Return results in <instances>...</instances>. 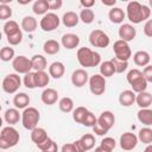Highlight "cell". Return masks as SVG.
<instances>
[{
	"label": "cell",
	"instance_id": "83f0119b",
	"mask_svg": "<svg viewBox=\"0 0 152 152\" xmlns=\"http://www.w3.org/2000/svg\"><path fill=\"white\" fill-rule=\"evenodd\" d=\"M50 82V76L45 71H36L34 72V83L36 88H44L49 84Z\"/></svg>",
	"mask_w": 152,
	"mask_h": 152
},
{
	"label": "cell",
	"instance_id": "277c9868",
	"mask_svg": "<svg viewBox=\"0 0 152 152\" xmlns=\"http://www.w3.org/2000/svg\"><path fill=\"white\" fill-rule=\"evenodd\" d=\"M19 139H20L19 132L14 127L12 126L4 127L0 132V150H7L15 146L19 142Z\"/></svg>",
	"mask_w": 152,
	"mask_h": 152
},
{
	"label": "cell",
	"instance_id": "ac0fdd59",
	"mask_svg": "<svg viewBox=\"0 0 152 152\" xmlns=\"http://www.w3.org/2000/svg\"><path fill=\"white\" fill-rule=\"evenodd\" d=\"M48 133L44 128L42 127H36L31 131V140L36 144V146L40 145L42 142H44L46 139H48Z\"/></svg>",
	"mask_w": 152,
	"mask_h": 152
},
{
	"label": "cell",
	"instance_id": "91938a15",
	"mask_svg": "<svg viewBox=\"0 0 152 152\" xmlns=\"http://www.w3.org/2000/svg\"><path fill=\"white\" fill-rule=\"evenodd\" d=\"M1 38H2V33L0 32V40H1Z\"/></svg>",
	"mask_w": 152,
	"mask_h": 152
},
{
	"label": "cell",
	"instance_id": "cb8c5ba5",
	"mask_svg": "<svg viewBox=\"0 0 152 152\" xmlns=\"http://www.w3.org/2000/svg\"><path fill=\"white\" fill-rule=\"evenodd\" d=\"M119 102L124 107L132 106L135 102V93H133L132 90H128V89L121 91V94L119 95Z\"/></svg>",
	"mask_w": 152,
	"mask_h": 152
},
{
	"label": "cell",
	"instance_id": "30bf717a",
	"mask_svg": "<svg viewBox=\"0 0 152 152\" xmlns=\"http://www.w3.org/2000/svg\"><path fill=\"white\" fill-rule=\"evenodd\" d=\"M89 89L94 95H102L106 91V78L102 77L100 74H95L89 77Z\"/></svg>",
	"mask_w": 152,
	"mask_h": 152
},
{
	"label": "cell",
	"instance_id": "74e56055",
	"mask_svg": "<svg viewBox=\"0 0 152 152\" xmlns=\"http://www.w3.org/2000/svg\"><path fill=\"white\" fill-rule=\"evenodd\" d=\"M58 107H59V109H61L62 112H64V113H70V112L74 110V101H72L71 97L65 96V97H63V99L59 100Z\"/></svg>",
	"mask_w": 152,
	"mask_h": 152
},
{
	"label": "cell",
	"instance_id": "11a10c76",
	"mask_svg": "<svg viewBox=\"0 0 152 152\" xmlns=\"http://www.w3.org/2000/svg\"><path fill=\"white\" fill-rule=\"evenodd\" d=\"M104 6H114L116 4V0H110V1H106V0H102L101 1Z\"/></svg>",
	"mask_w": 152,
	"mask_h": 152
},
{
	"label": "cell",
	"instance_id": "d590c367",
	"mask_svg": "<svg viewBox=\"0 0 152 152\" xmlns=\"http://www.w3.org/2000/svg\"><path fill=\"white\" fill-rule=\"evenodd\" d=\"M138 140H140L142 144H146V145H150L152 142V129L150 127H144L139 131V134H138Z\"/></svg>",
	"mask_w": 152,
	"mask_h": 152
},
{
	"label": "cell",
	"instance_id": "ba28073f",
	"mask_svg": "<svg viewBox=\"0 0 152 152\" xmlns=\"http://www.w3.org/2000/svg\"><path fill=\"white\" fill-rule=\"evenodd\" d=\"M59 23H61V19L59 17L53 13V12H49L46 14H44V17L42 18L40 20V28L45 32H51L53 30H56L58 26H59Z\"/></svg>",
	"mask_w": 152,
	"mask_h": 152
},
{
	"label": "cell",
	"instance_id": "8fae6325",
	"mask_svg": "<svg viewBox=\"0 0 152 152\" xmlns=\"http://www.w3.org/2000/svg\"><path fill=\"white\" fill-rule=\"evenodd\" d=\"M12 66L14 69V71L19 75V74H27L31 71L32 65H31V59H28L27 57L20 55L13 58L12 61Z\"/></svg>",
	"mask_w": 152,
	"mask_h": 152
},
{
	"label": "cell",
	"instance_id": "4fadbf2b",
	"mask_svg": "<svg viewBox=\"0 0 152 152\" xmlns=\"http://www.w3.org/2000/svg\"><path fill=\"white\" fill-rule=\"evenodd\" d=\"M138 145V138L132 132H125L120 137V147L124 151H132Z\"/></svg>",
	"mask_w": 152,
	"mask_h": 152
},
{
	"label": "cell",
	"instance_id": "5b68a950",
	"mask_svg": "<svg viewBox=\"0 0 152 152\" xmlns=\"http://www.w3.org/2000/svg\"><path fill=\"white\" fill-rule=\"evenodd\" d=\"M39 119H40V114L38 109L34 107H26L21 113V124L26 129L32 131L33 128H36L39 122Z\"/></svg>",
	"mask_w": 152,
	"mask_h": 152
},
{
	"label": "cell",
	"instance_id": "4dcf8cb0",
	"mask_svg": "<svg viewBox=\"0 0 152 152\" xmlns=\"http://www.w3.org/2000/svg\"><path fill=\"white\" fill-rule=\"evenodd\" d=\"M138 120L147 127L151 126L152 125V110L150 108H140V110L138 112Z\"/></svg>",
	"mask_w": 152,
	"mask_h": 152
},
{
	"label": "cell",
	"instance_id": "3957f363",
	"mask_svg": "<svg viewBox=\"0 0 152 152\" xmlns=\"http://www.w3.org/2000/svg\"><path fill=\"white\" fill-rule=\"evenodd\" d=\"M114 124H115L114 114L110 110H104L96 119V124L91 128H93V132L96 135H104L114 126Z\"/></svg>",
	"mask_w": 152,
	"mask_h": 152
},
{
	"label": "cell",
	"instance_id": "f907efd6",
	"mask_svg": "<svg viewBox=\"0 0 152 152\" xmlns=\"http://www.w3.org/2000/svg\"><path fill=\"white\" fill-rule=\"evenodd\" d=\"M61 152H78L75 144L74 142H70V144H64L61 148Z\"/></svg>",
	"mask_w": 152,
	"mask_h": 152
},
{
	"label": "cell",
	"instance_id": "d6a6232c",
	"mask_svg": "<svg viewBox=\"0 0 152 152\" xmlns=\"http://www.w3.org/2000/svg\"><path fill=\"white\" fill-rule=\"evenodd\" d=\"M48 10H49V1L48 0H37L33 2L32 11L34 14H38V15L46 14Z\"/></svg>",
	"mask_w": 152,
	"mask_h": 152
},
{
	"label": "cell",
	"instance_id": "f5cc1de1",
	"mask_svg": "<svg viewBox=\"0 0 152 152\" xmlns=\"http://www.w3.org/2000/svg\"><path fill=\"white\" fill-rule=\"evenodd\" d=\"M42 152H58V146H57V144L52 140L51 144H50L44 151H42Z\"/></svg>",
	"mask_w": 152,
	"mask_h": 152
},
{
	"label": "cell",
	"instance_id": "7402d4cb",
	"mask_svg": "<svg viewBox=\"0 0 152 152\" xmlns=\"http://www.w3.org/2000/svg\"><path fill=\"white\" fill-rule=\"evenodd\" d=\"M133 61H134L135 65H138V66H146V65H148L151 57H150V53L147 51L140 50L133 55Z\"/></svg>",
	"mask_w": 152,
	"mask_h": 152
},
{
	"label": "cell",
	"instance_id": "d4e9b609",
	"mask_svg": "<svg viewBox=\"0 0 152 152\" xmlns=\"http://www.w3.org/2000/svg\"><path fill=\"white\" fill-rule=\"evenodd\" d=\"M80 21V18H78V14L72 12V11H69V12H65L62 17V23L65 27H74L78 24Z\"/></svg>",
	"mask_w": 152,
	"mask_h": 152
},
{
	"label": "cell",
	"instance_id": "836d02e7",
	"mask_svg": "<svg viewBox=\"0 0 152 152\" xmlns=\"http://www.w3.org/2000/svg\"><path fill=\"white\" fill-rule=\"evenodd\" d=\"M115 74V70H114V65L112 64L110 61H104L102 63H100V75L102 77H110Z\"/></svg>",
	"mask_w": 152,
	"mask_h": 152
},
{
	"label": "cell",
	"instance_id": "7c38bea8",
	"mask_svg": "<svg viewBox=\"0 0 152 152\" xmlns=\"http://www.w3.org/2000/svg\"><path fill=\"white\" fill-rule=\"evenodd\" d=\"M74 144L78 152H86L95 146V137L91 133H86L78 140L74 141Z\"/></svg>",
	"mask_w": 152,
	"mask_h": 152
},
{
	"label": "cell",
	"instance_id": "8992f818",
	"mask_svg": "<svg viewBox=\"0 0 152 152\" xmlns=\"http://www.w3.org/2000/svg\"><path fill=\"white\" fill-rule=\"evenodd\" d=\"M21 86V78L18 74H8L2 80V89L7 94H14Z\"/></svg>",
	"mask_w": 152,
	"mask_h": 152
},
{
	"label": "cell",
	"instance_id": "52a82bcc",
	"mask_svg": "<svg viewBox=\"0 0 152 152\" xmlns=\"http://www.w3.org/2000/svg\"><path fill=\"white\" fill-rule=\"evenodd\" d=\"M113 50H114V55H115V58L119 59V61H124V62H127L131 56H132V51H131V48L128 45V43L119 39L114 43L113 45Z\"/></svg>",
	"mask_w": 152,
	"mask_h": 152
},
{
	"label": "cell",
	"instance_id": "ab89813d",
	"mask_svg": "<svg viewBox=\"0 0 152 152\" xmlns=\"http://www.w3.org/2000/svg\"><path fill=\"white\" fill-rule=\"evenodd\" d=\"M110 62H112V64L114 65V70H115V72H118V74L124 72V71L128 68V62L119 61V59H116L115 57H113V58L110 59Z\"/></svg>",
	"mask_w": 152,
	"mask_h": 152
},
{
	"label": "cell",
	"instance_id": "f6af8a7d",
	"mask_svg": "<svg viewBox=\"0 0 152 152\" xmlns=\"http://www.w3.org/2000/svg\"><path fill=\"white\" fill-rule=\"evenodd\" d=\"M96 116L91 113V112H87L86 113V115H84V118H83V120H82V125L83 126H87V127H93L95 124H96Z\"/></svg>",
	"mask_w": 152,
	"mask_h": 152
},
{
	"label": "cell",
	"instance_id": "e0dca14e",
	"mask_svg": "<svg viewBox=\"0 0 152 152\" xmlns=\"http://www.w3.org/2000/svg\"><path fill=\"white\" fill-rule=\"evenodd\" d=\"M40 99H42L43 103H45L48 106L55 104L58 100V91L53 88H46V89L43 90V93L40 95Z\"/></svg>",
	"mask_w": 152,
	"mask_h": 152
},
{
	"label": "cell",
	"instance_id": "9c48e42d",
	"mask_svg": "<svg viewBox=\"0 0 152 152\" xmlns=\"http://www.w3.org/2000/svg\"><path fill=\"white\" fill-rule=\"evenodd\" d=\"M89 42L95 48H107L109 45V37L102 30H93L89 34Z\"/></svg>",
	"mask_w": 152,
	"mask_h": 152
},
{
	"label": "cell",
	"instance_id": "1f68e13d",
	"mask_svg": "<svg viewBox=\"0 0 152 152\" xmlns=\"http://www.w3.org/2000/svg\"><path fill=\"white\" fill-rule=\"evenodd\" d=\"M59 49H61V45H59V43H58L57 40H55V39H49V40H46V42L44 43V45H43V50H44V52L48 53V55H56V53H58Z\"/></svg>",
	"mask_w": 152,
	"mask_h": 152
},
{
	"label": "cell",
	"instance_id": "4316f807",
	"mask_svg": "<svg viewBox=\"0 0 152 152\" xmlns=\"http://www.w3.org/2000/svg\"><path fill=\"white\" fill-rule=\"evenodd\" d=\"M4 119H5V121H6L10 126L15 125V124L19 122L20 113H19V110H18L17 108H10V109H7V110L5 112Z\"/></svg>",
	"mask_w": 152,
	"mask_h": 152
},
{
	"label": "cell",
	"instance_id": "f35d334b",
	"mask_svg": "<svg viewBox=\"0 0 152 152\" xmlns=\"http://www.w3.org/2000/svg\"><path fill=\"white\" fill-rule=\"evenodd\" d=\"M14 58V49L11 46H4L0 50V59L4 62H10Z\"/></svg>",
	"mask_w": 152,
	"mask_h": 152
},
{
	"label": "cell",
	"instance_id": "ee69618b",
	"mask_svg": "<svg viewBox=\"0 0 152 152\" xmlns=\"http://www.w3.org/2000/svg\"><path fill=\"white\" fill-rule=\"evenodd\" d=\"M23 82H24V86H25L26 88H28V89L36 88V83H34V72L30 71V72L25 74Z\"/></svg>",
	"mask_w": 152,
	"mask_h": 152
},
{
	"label": "cell",
	"instance_id": "9a60e30c",
	"mask_svg": "<svg viewBox=\"0 0 152 152\" xmlns=\"http://www.w3.org/2000/svg\"><path fill=\"white\" fill-rule=\"evenodd\" d=\"M89 80V76H88V72L84 70V69H76L72 74H71V82L75 87L77 88H81L83 87Z\"/></svg>",
	"mask_w": 152,
	"mask_h": 152
},
{
	"label": "cell",
	"instance_id": "b9f144b4",
	"mask_svg": "<svg viewBox=\"0 0 152 152\" xmlns=\"http://www.w3.org/2000/svg\"><path fill=\"white\" fill-rule=\"evenodd\" d=\"M100 146H101V147H103L104 150H107V151L112 152V151L115 148L116 142H115V140H114L113 138H110V137H106V138H103V139L101 140Z\"/></svg>",
	"mask_w": 152,
	"mask_h": 152
},
{
	"label": "cell",
	"instance_id": "7a4b0ae2",
	"mask_svg": "<svg viewBox=\"0 0 152 152\" xmlns=\"http://www.w3.org/2000/svg\"><path fill=\"white\" fill-rule=\"evenodd\" d=\"M77 61L81 64V66L84 68H94L97 66L101 63V56L99 52H95L90 50L89 48H80L76 53Z\"/></svg>",
	"mask_w": 152,
	"mask_h": 152
},
{
	"label": "cell",
	"instance_id": "681fc988",
	"mask_svg": "<svg viewBox=\"0 0 152 152\" xmlns=\"http://www.w3.org/2000/svg\"><path fill=\"white\" fill-rule=\"evenodd\" d=\"M144 33L147 37H152V20L151 19L146 20V23L144 25Z\"/></svg>",
	"mask_w": 152,
	"mask_h": 152
},
{
	"label": "cell",
	"instance_id": "44dd1931",
	"mask_svg": "<svg viewBox=\"0 0 152 152\" xmlns=\"http://www.w3.org/2000/svg\"><path fill=\"white\" fill-rule=\"evenodd\" d=\"M125 17H126L125 12L120 7H113L108 12V18H109L110 23H113V24H121L124 21Z\"/></svg>",
	"mask_w": 152,
	"mask_h": 152
},
{
	"label": "cell",
	"instance_id": "c3c4849f",
	"mask_svg": "<svg viewBox=\"0 0 152 152\" xmlns=\"http://www.w3.org/2000/svg\"><path fill=\"white\" fill-rule=\"evenodd\" d=\"M141 72H142V77L146 80V82H147V83L152 82V66H151L150 64H148V65H146Z\"/></svg>",
	"mask_w": 152,
	"mask_h": 152
},
{
	"label": "cell",
	"instance_id": "8d00e7d4",
	"mask_svg": "<svg viewBox=\"0 0 152 152\" xmlns=\"http://www.w3.org/2000/svg\"><path fill=\"white\" fill-rule=\"evenodd\" d=\"M19 31H20L19 25L14 20H7L5 23V25H4V33L7 37H10V36H12V34H14V33H17Z\"/></svg>",
	"mask_w": 152,
	"mask_h": 152
},
{
	"label": "cell",
	"instance_id": "9f6ffc18",
	"mask_svg": "<svg viewBox=\"0 0 152 152\" xmlns=\"http://www.w3.org/2000/svg\"><path fill=\"white\" fill-rule=\"evenodd\" d=\"M94 152H109V151L104 150V148H103V147H101V146H97V147L94 150Z\"/></svg>",
	"mask_w": 152,
	"mask_h": 152
},
{
	"label": "cell",
	"instance_id": "f1b7e54d",
	"mask_svg": "<svg viewBox=\"0 0 152 152\" xmlns=\"http://www.w3.org/2000/svg\"><path fill=\"white\" fill-rule=\"evenodd\" d=\"M129 84H131V87H132V91H133V93H141V91H146L148 83L146 82V80H145V78L142 77V75H141V76L134 78Z\"/></svg>",
	"mask_w": 152,
	"mask_h": 152
},
{
	"label": "cell",
	"instance_id": "484cf974",
	"mask_svg": "<svg viewBox=\"0 0 152 152\" xmlns=\"http://www.w3.org/2000/svg\"><path fill=\"white\" fill-rule=\"evenodd\" d=\"M31 65L36 71H44L48 66V62L43 55H34L31 58Z\"/></svg>",
	"mask_w": 152,
	"mask_h": 152
},
{
	"label": "cell",
	"instance_id": "5bb4252c",
	"mask_svg": "<svg viewBox=\"0 0 152 152\" xmlns=\"http://www.w3.org/2000/svg\"><path fill=\"white\" fill-rule=\"evenodd\" d=\"M137 36V31L135 28L133 27V25L131 24H122L120 27H119V37L121 40L128 43L131 40H133Z\"/></svg>",
	"mask_w": 152,
	"mask_h": 152
},
{
	"label": "cell",
	"instance_id": "7dc6e473",
	"mask_svg": "<svg viewBox=\"0 0 152 152\" xmlns=\"http://www.w3.org/2000/svg\"><path fill=\"white\" fill-rule=\"evenodd\" d=\"M141 75H142V72H141L139 69H132V70L128 71V74H127V76H126L127 82L131 83L134 78H137V77H139V76H141Z\"/></svg>",
	"mask_w": 152,
	"mask_h": 152
},
{
	"label": "cell",
	"instance_id": "680465c9",
	"mask_svg": "<svg viewBox=\"0 0 152 152\" xmlns=\"http://www.w3.org/2000/svg\"><path fill=\"white\" fill-rule=\"evenodd\" d=\"M1 127H2V119L0 118V128H1Z\"/></svg>",
	"mask_w": 152,
	"mask_h": 152
},
{
	"label": "cell",
	"instance_id": "2e32d148",
	"mask_svg": "<svg viewBox=\"0 0 152 152\" xmlns=\"http://www.w3.org/2000/svg\"><path fill=\"white\" fill-rule=\"evenodd\" d=\"M61 43L62 45L68 49V50H72L78 46L80 44V37L75 33H65L62 36V39H61Z\"/></svg>",
	"mask_w": 152,
	"mask_h": 152
},
{
	"label": "cell",
	"instance_id": "7bdbcfd3",
	"mask_svg": "<svg viewBox=\"0 0 152 152\" xmlns=\"http://www.w3.org/2000/svg\"><path fill=\"white\" fill-rule=\"evenodd\" d=\"M12 17V8L8 5L0 4V20H10Z\"/></svg>",
	"mask_w": 152,
	"mask_h": 152
},
{
	"label": "cell",
	"instance_id": "6f0895ef",
	"mask_svg": "<svg viewBox=\"0 0 152 152\" xmlns=\"http://www.w3.org/2000/svg\"><path fill=\"white\" fill-rule=\"evenodd\" d=\"M144 152H152V145H151V144H150V145H147Z\"/></svg>",
	"mask_w": 152,
	"mask_h": 152
},
{
	"label": "cell",
	"instance_id": "ffe728a7",
	"mask_svg": "<svg viewBox=\"0 0 152 152\" xmlns=\"http://www.w3.org/2000/svg\"><path fill=\"white\" fill-rule=\"evenodd\" d=\"M13 104L17 109H25L30 104V97L26 93H18L13 97Z\"/></svg>",
	"mask_w": 152,
	"mask_h": 152
},
{
	"label": "cell",
	"instance_id": "94428289",
	"mask_svg": "<svg viewBox=\"0 0 152 152\" xmlns=\"http://www.w3.org/2000/svg\"><path fill=\"white\" fill-rule=\"evenodd\" d=\"M0 110H1V104H0Z\"/></svg>",
	"mask_w": 152,
	"mask_h": 152
},
{
	"label": "cell",
	"instance_id": "6da1fadb",
	"mask_svg": "<svg viewBox=\"0 0 152 152\" xmlns=\"http://www.w3.org/2000/svg\"><path fill=\"white\" fill-rule=\"evenodd\" d=\"M128 20L133 24H140L144 20H148L151 15V10L146 5H141L138 1H131L127 4L126 14Z\"/></svg>",
	"mask_w": 152,
	"mask_h": 152
},
{
	"label": "cell",
	"instance_id": "f546056e",
	"mask_svg": "<svg viewBox=\"0 0 152 152\" xmlns=\"http://www.w3.org/2000/svg\"><path fill=\"white\" fill-rule=\"evenodd\" d=\"M37 25H38V24H37L36 18H33V17H31V15H26V17H24L23 20H21V28H23L25 32H28V33L36 31Z\"/></svg>",
	"mask_w": 152,
	"mask_h": 152
},
{
	"label": "cell",
	"instance_id": "d6986e66",
	"mask_svg": "<svg viewBox=\"0 0 152 152\" xmlns=\"http://www.w3.org/2000/svg\"><path fill=\"white\" fill-rule=\"evenodd\" d=\"M135 102L140 108H150L152 103V95L148 91H141L135 95Z\"/></svg>",
	"mask_w": 152,
	"mask_h": 152
},
{
	"label": "cell",
	"instance_id": "e575fe53",
	"mask_svg": "<svg viewBox=\"0 0 152 152\" xmlns=\"http://www.w3.org/2000/svg\"><path fill=\"white\" fill-rule=\"evenodd\" d=\"M78 18L84 24H91L95 19V13L91 8H83V10H81Z\"/></svg>",
	"mask_w": 152,
	"mask_h": 152
},
{
	"label": "cell",
	"instance_id": "816d5d0a",
	"mask_svg": "<svg viewBox=\"0 0 152 152\" xmlns=\"http://www.w3.org/2000/svg\"><path fill=\"white\" fill-rule=\"evenodd\" d=\"M63 5V1L62 0H52V1H49V10H58L61 8Z\"/></svg>",
	"mask_w": 152,
	"mask_h": 152
},
{
	"label": "cell",
	"instance_id": "603a6c76",
	"mask_svg": "<svg viewBox=\"0 0 152 152\" xmlns=\"http://www.w3.org/2000/svg\"><path fill=\"white\" fill-rule=\"evenodd\" d=\"M65 72V66L62 62H53L49 66V76L53 78H61Z\"/></svg>",
	"mask_w": 152,
	"mask_h": 152
},
{
	"label": "cell",
	"instance_id": "bcb514c9",
	"mask_svg": "<svg viewBox=\"0 0 152 152\" xmlns=\"http://www.w3.org/2000/svg\"><path fill=\"white\" fill-rule=\"evenodd\" d=\"M21 40H23V32H21V30H20L19 32H17V33H14V34L7 37V42H8V44H10V45H13V46L20 44Z\"/></svg>",
	"mask_w": 152,
	"mask_h": 152
},
{
	"label": "cell",
	"instance_id": "60d3db41",
	"mask_svg": "<svg viewBox=\"0 0 152 152\" xmlns=\"http://www.w3.org/2000/svg\"><path fill=\"white\" fill-rule=\"evenodd\" d=\"M87 112H88V109L86 107H77L76 109L72 110V119L77 124H82V120H83V118H84Z\"/></svg>",
	"mask_w": 152,
	"mask_h": 152
},
{
	"label": "cell",
	"instance_id": "db71d44e",
	"mask_svg": "<svg viewBox=\"0 0 152 152\" xmlns=\"http://www.w3.org/2000/svg\"><path fill=\"white\" fill-rule=\"evenodd\" d=\"M80 4L83 6V8H91L95 5V1L94 0H81Z\"/></svg>",
	"mask_w": 152,
	"mask_h": 152
}]
</instances>
